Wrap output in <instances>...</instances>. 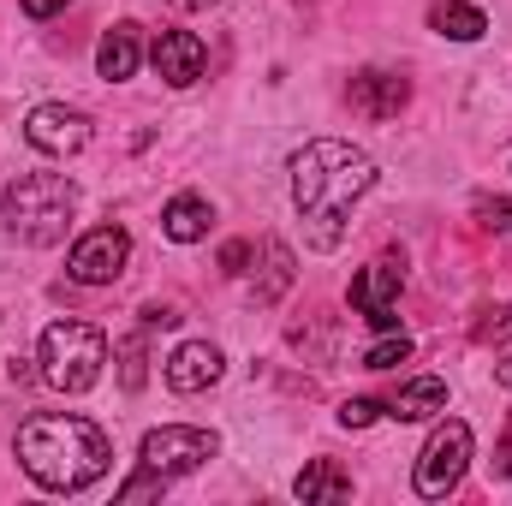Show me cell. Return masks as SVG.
<instances>
[{
  "mask_svg": "<svg viewBox=\"0 0 512 506\" xmlns=\"http://www.w3.org/2000/svg\"><path fill=\"white\" fill-rule=\"evenodd\" d=\"M376 191V161L340 137H316L292 155V203L304 215L310 251H340L358 197Z\"/></svg>",
  "mask_w": 512,
  "mask_h": 506,
  "instance_id": "1",
  "label": "cell"
},
{
  "mask_svg": "<svg viewBox=\"0 0 512 506\" xmlns=\"http://www.w3.org/2000/svg\"><path fill=\"white\" fill-rule=\"evenodd\" d=\"M12 453H18L24 477L42 483V489H54V495H78V489H90V483L108 471V459H114L108 435H102L90 417H60V411L30 417V423L18 429Z\"/></svg>",
  "mask_w": 512,
  "mask_h": 506,
  "instance_id": "2",
  "label": "cell"
},
{
  "mask_svg": "<svg viewBox=\"0 0 512 506\" xmlns=\"http://www.w3.org/2000/svg\"><path fill=\"white\" fill-rule=\"evenodd\" d=\"M78 215V185L66 173H18L0 191V221L24 245H60Z\"/></svg>",
  "mask_w": 512,
  "mask_h": 506,
  "instance_id": "3",
  "label": "cell"
},
{
  "mask_svg": "<svg viewBox=\"0 0 512 506\" xmlns=\"http://www.w3.org/2000/svg\"><path fill=\"white\" fill-rule=\"evenodd\" d=\"M36 364H42V381H48V387H60V393H90V387L102 381V364H108V334H102L96 322H78V316L48 322Z\"/></svg>",
  "mask_w": 512,
  "mask_h": 506,
  "instance_id": "4",
  "label": "cell"
},
{
  "mask_svg": "<svg viewBox=\"0 0 512 506\" xmlns=\"http://www.w3.org/2000/svg\"><path fill=\"white\" fill-rule=\"evenodd\" d=\"M465 465H471V429L459 423V417H447L435 435H429V447L417 453V495L423 501H447L453 489H459V477H465Z\"/></svg>",
  "mask_w": 512,
  "mask_h": 506,
  "instance_id": "5",
  "label": "cell"
},
{
  "mask_svg": "<svg viewBox=\"0 0 512 506\" xmlns=\"http://www.w3.org/2000/svg\"><path fill=\"white\" fill-rule=\"evenodd\" d=\"M221 453V435L215 429H191V423H161L143 435V471L155 477H185L197 465H209Z\"/></svg>",
  "mask_w": 512,
  "mask_h": 506,
  "instance_id": "6",
  "label": "cell"
},
{
  "mask_svg": "<svg viewBox=\"0 0 512 506\" xmlns=\"http://www.w3.org/2000/svg\"><path fill=\"white\" fill-rule=\"evenodd\" d=\"M399 286H405V256H382V262H370L364 274H352V310L370 322V328H382L393 334V310H399Z\"/></svg>",
  "mask_w": 512,
  "mask_h": 506,
  "instance_id": "7",
  "label": "cell"
},
{
  "mask_svg": "<svg viewBox=\"0 0 512 506\" xmlns=\"http://www.w3.org/2000/svg\"><path fill=\"white\" fill-rule=\"evenodd\" d=\"M126 256H131L126 227H96V233H84V239L72 245V256H66V274H72L78 286H108V280H120Z\"/></svg>",
  "mask_w": 512,
  "mask_h": 506,
  "instance_id": "8",
  "label": "cell"
},
{
  "mask_svg": "<svg viewBox=\"0 0 512 506\" xmlns=\"http://www.w3.org/2000/svg\"><path fill=\"white\" fill-rule=\"evenodd\" d=\"M24 137H30V149H42V155H78V149L90 143V120H84L78 108H66V102H42V108H30Z\"/></svg>",
  "mask_w": 512,
  "mask_h": 506,
  "instance_id": "9",
  "label": "cell"
},
{
  "mask_svg": "<svg viewBox=\"0 0 512 506\" xmlns=\"http://www.w3.org/2000/svg\"><path fill=\"white\" fill-rule=\"evenodd\" d=\"M149 60H155V72H161L173 90H191V84L203 78V66H209V48H203V36H191V30H161L155 48H149Z\"/></svg>",
  "mask_w": 512,
  "mask_h": 506,
  "instance_id": "10",
  "label": "cell"
},
{
  "mask_svg": "<svg viewBox=\"0 0 512 506\" xmlns=\"http://www.w3.org/2000/svg\"><path fill=\"white\" fill-rule=\"evenodd\" d=\"M346 102H352V114H364V120H399V108L411 102V84L399 78V72H358L352 78V90H346Z\"/></svg>",
  "mask_w": 512,
  "mask_h": 506,
  "instance_id": "11",
  "label": "cell"
},
{
  "mask_svg": "<svg viewBox=\"0 0 512 506\" xmlns=\"http://www.w3.org/2000/svg\"><path fill=\"white\" fill-rule=\"evenodd\" d=\"M227 370V358H221V346H209V340H185L173 358H167V387L173 393H203V387H215Z\"/></svg>",
  "mask_w": 512,
  "mask_h": 506,
  "instance_id": "12",
  "label": "cell"
},
{
  "mask_svg": "<svg viewBox=\"0 0 512 506\" xmlns=\"http://www.w3.org/2000/svg\"><path fill=\"white\" fill-rule=\"evenodd\" d=\"M435 411H447V381L441 376L405 381V387L387 399V417H399V423H423V417H435Z\"/></svg>",
  "mask_w": 512,
  "mask_h": 506,
  "instance_id": "13",
  "label": "cell"
},
{
  "mask_svg": "<svg viewBox=\"0 0 512 506\" xmlns=\"http://www.w3.org/2000/svg\"><path fill=\"white\" fill-rule=\"evenodd\" d=\"M137 60H143V42H137V24H114L108 36H102V48H96V72L108 78V84H126L131 72H137Z\"/></svg>",
  "mask_w": 512,
  "mask_h": 506,
  "instance_id": "14",
  "label": "cell"
},
{
  "mask_svg": "<svg viewBox=\"0 0 512 506\" xmlns=\"http://www.w3.org/2000/svg\"><path fill=\"white\" fill-rule=\"evenodd\" d=\"M292 495H298L304 506H334V501H346V495H352V477H346L334 459H310V465L298 471Z\"/></svg>",
  "mask_w": 512,
  "mask_h": 506,
  "instance_id": "15",
  "label": "cell"
},
{
  "mask_svg": "<svg viewBox=\"0 0 512 506\" xmlns=\"http://www.w3.org/2000/svg\"><path fill=\"white\" fill-rule=\"evenodd\" d=\"M209 227H215V209H209L203 197H191V191H185V197H173V203L161 209V233H167L173 245H197Z\"/></svg>",
  "mask_w": 512,
  "mask_h": 506,
  "instance_id": "16",
  "label": "cell"
},
{
  "mask_svg": "<svg viewBox=\"0 0 512 506\" xmlns=\"http://www.w3.org/2000/svg\"><path fill=\"white\" fill-rule=\"evenodd\" d=\"M292 251L280 245V239H268V251H262V280H251V304L256 310H268V304H280V292L292 286Z\"/></svg>",
  "mask_w": 512,
  "mask_h": 506,
  "instance_id": "17",
  "label": "cell"
},
{
  "mask_svg": "<svg viewBox=\"0 0 512 506\" xmlns=\"http://www.w3.org/2000/svg\"><path fill=\"white\" fill-rule=\"evenodd\" d=\"M429 24H435L441 36H453V42H477V36L489 30V18H483L477 6H459V0H441V6L429 12Z\"/></svg>",
  "mask_w": 512,
  "mask_h": 506,
  "instance_id": "18",
  "label": "cell"
},
{
  "mask_svg": "<svg viewBox=\"0 0 512 506\" xmlns=\"http://www.w3.org/2000/svg\"><path fill=\"white\" fill-rule=\"evenodd\" d=\"M143 381H149V340H143V334H126V340H120V387L137 393Z\"/></svg>",
  "mask_w": 512,
  "mask_h": 506,
  "instance_id": "19",
  "label": "cell"
},
{
  "mask_svg": "<svg viewBox=\"0 0 512 506\" xmlns=\"http://www.w3.org/2000/svg\"><path fill=\"white\" fill-rule=\"evenodd\" d=\"M411 358V340L405 334H387V340H376L370 352H364V370H393V364H405Z\"/></svg>",
  "mask_w": 512,
  "mask_h": 506,
  "instance_id": "20",
  "label": "cell"
},
{
  "mask_svg": "<svg viewBox=\"0 0 512 506\" xmlns=\"http://www.w3.org/2000/svg\"><path fill=\"white\" fill-rule=\"evenodd\" d=\"M477 227L483 233H512V197H483L477 203Z\"/></svg>",
  "mask_w": 512,
  "mask_h": 506,
  "instance_id": "21",
  "label": "cell"
},
{
  "mask_svg": "<svg viewBox=\"0 0 512 506\" xmlns=\"http://www.w3.org/2000/svg\"><path fill=\"white\" fill-rule=\"evenodd\" d=\"M376 417H387L382 399H346V405H340V423H346V429H370Z\"/></svg>",
  "mask_w": 512,
  "mask_h": 506,
  "instance_id": "22",
  "label": "cell"
},
{
  "mask_svg": "<svg viewBox=\"0 0 512 506\" xmlns=\"http://www.w3.org/2000/svg\"><path fill=\"white\" fill-rule=\"evenodd\" d=\"M256 256V245H245V239H233L227 251H221V274H245V262Z\"/></svg>",
  "mask_w": 512,
  "mask_h": 506,
  "instance_id": "23",
  "label": "cell"
},
{
  "mask_svg": "<svg viewBox=\"0 0 512 506\" xmlns=\"http://www.w3.org/2000/svg\"><path fill=\"white\" fill-rule=\"evenodd\" d=\"M495 477H512V411H507V429H501V441H495Z\"/></svg>",
  "mask_w": 512,
  "mask_h": 506,
  "instance_id": "24",
  "label": "cell"
},
{
  "mask_svg": "<svg viewBox=\"0 0 512 506\" xmlns=\"http://www.w3.org/2000/svg\"><path fill=\"white\" fill-rule=\"evenodd\" d=\"M161 483H167V477H155V471H143V477H131L126 489H120V501H143V495H155Z\"/></svg>",
  "mask_w": 512,
  "mask_h": 506,
  "instance_id": "25",
  "label": "cell"
},
{
  "mask_svg": "<svg viewBox=\"0 0 512 506\" xmlns=\"http://www.w3.org/2000/svg\"><path fill=\"white\" fill-rule=\"evenodd\" d=\"M495 381H501V387H512V334H507V322H501V352H495Z\"/></svg>",
  "mask_w": 512,
  "mask_h": 506,
  "instance_id": "26",
  "label": "cell"
},
{
  "mask_svg": "<svg viewBox=\"0 0 512 506\" xmlns=\"http://www.w3.org/2000/svg\"><path fill=\"white\" fill-rule=\"evenodd\" d=\"M173 322H179L173 304H143V328H173Z\"/></svg>",
  "mask_w": 512,
  "mask_h": 506,
  "instance_id": "27",
  "label": "cell"
},
{
  "mask_svg": "<svg viewBox=\"0 0 512 506\" xmlns=\"http://www.w3.org/2000/svg\"><path fill=\"white\" fill-rule=\"evenodd\" d=\"M18 6H24V12H30V18H54V12H60V6H66V0H18Z\"/></svg>",
  "mask_w": 512,
  "mask_h": 506,
  "instance_id": "28",
  "label": "cell"
},
{
  "mask_svg": "<svg viewBox=\"0 0 512 506\" xmlns=\"http://www.w3.org/2000/svg\"><path fill=\"white\" fill-rule=\"evenodd\" d=\"M6 376H12V381H30L36 370H30V358H12V364H6Z\"/></svg>",
  "mask_w": 512,
  "mask_h": 506,
  "instance_id": "29",
  "label": "cell"
},
{
  "mask_svg": "<svg viewBox=\"0 0 512 506\" xmlns=\"http://www.w3.org/2000/svg\"><path fill=\"white\" fill-rule=\"evenodd\" d=\"M179 12H203V6H215V0H173Z\"/></svg>",
  "mask_w": 512,
  "mask_h": 506,
  "instance_id": "30",
  "label": "cell"
}]
</instances>
